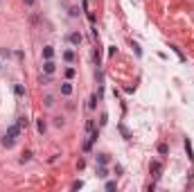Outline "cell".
Wrapping results in <instances>:
<instances>
[{"label":"cell","instance_id":"obj_1","mask_svg":"<svg viewBox=\"0 0 194 192\" xmlns=\"http://www.w3.org/2000/svg\"><path fill=\"white\" fill-rule=\"evenodd\" d=\"M149 172H151V176L158 181V179L162 176V163H160V160H151V165H149Z\"/></svg>","mask_w":194,"mask_h":192},{"label":"cell","instance_id":"obj_2","mask_svg":"<svg viewBox=\"0 0 194 192\" xmlns=\"http://www.w3.org/2000/svg\"><path fill=\"white\" fill-rule=\"evenodd\" d=\"M68 41H70L72 45H81L84 36H81V32H70V34H68Z\"/></svg>","mask_w":194,"mask_h":192},{"label":"cell","instance_id":"obj_3","mask_svg":"<svg viewBox=\"0 0 194 192\" xmlns=\"http://www.w3.org/2000/svg\"><path fill=\"white\" fill-rule=\"evenodd\" d=\"M7 136H12V138H16V140H18V136H21V127H18V122H16V124H12V127L7 129Z\"/></svg>","mask_w":194,"mask_h":192},{"label":"cell","instance_id":"obj_4","mask_svg":"<svg viewBox=\"0 0 194 192\" xmlns=\"http://www.w3.org/2000/svg\"><path fill=\"white\" fill-rule=\"evenodd\" d=\"M54 68H56V66H54V61H52V59H47V61L43 63V72H45V75H52V72H54Z\"/></svg>","mask_w":194,"mask_h":192},{"label":"cell","instance_id":"obj_5","mask_svg":"<svg viewBox=\"0 0 194 192\" xmlns=\"http://www.w3.org/2000/svg\"><path fill=\"white\" fill-rule=\"evenodd\" d=\"M14 145H16V138H12V136H7V133H5V136H2V147L12 149Z\"/></svg>","mask_w":194,"mask_h":192},{"label":"cell","instance_id":"obj_6","mask_svg":"<svg viewBox=\"0 0 194 192\" xmlns=\"http://www.w3.org/2000/svg\"><path fill=\"white\" fill-rule=\"evenodd\" d=\"M61 93L65 95V97H68V95H72V84L70 81H63L61 84Z\"/></svg>","mask_w":194,"mask_h":192},{"label":"cell","instance_id":"obj_7","mask_svg":"<svg viewBox=\"0 0 194 192\" xmlns=\"http://www.w3.org/2000/svg\"><path fill=\"white\" fill-rule=\"evenodd\" d=\"M54 57V47L52 45H47V47H43V59L47 61V59H52Z\"/></svg>","mask_w":194,"mask_h":192},{"label":"cell","instance_id":"obj_8","mask_svg":"<svg viewBox=\"0 0 194 192\" xmlns=\"http://www.w3.org/2000/svg\"><path fill=\"white\" fill-rule=\"evenodd\" d=\"M185 151H187V156H190V160L194 163V151H192V142H190V138H185Z\"/></svg>","mask_w":194,"mask_h":192},{"label":"cell","instance_id":"obj_9","mask_svg":"<svg viewBox=\"0 0 194 192\" xmlns=\"http://www.w3.org/2000/svg\"><path fill=\"white\" fill-rule=\"evenodd\" d=\"M45 129H47L45 120H43V118H41V120H36V131H38V133H45Z\"/></svg>","mask_w":194,"mask_h":192},{"label":"cell","instance_id":"obj_10","mask_svg":"<svg viewBox=\"0 0 194 192\" xmlns=\"http://www.w3.org/2000/svg\"><path fill=\"white\" fill-rule=\"evenodd\" d=\"M97 176H99V179H106V176H109V170H106V165H99V167H97Z\"/></svg>","mask_w":194,"mask_h":192},{"label":"cell","instance_id":"obj_11","mask_svg":"<svg viewBox=\"0 0 194 192\" xmlns=\"http://www.w3.org/2000/svg\"><path fill=\"white\" fill-rule=\"evenodd\" d=\"M14 93L18 95V97H23V95H25V86H23V84H16V86H14Z\"/></svg>","mask_w":194,"mask_h":192},{"label":"cell","instance_id":"obj_12","mask_svg":"<svg viewBox=\"0 0 194 192\" xmlns=\"http://www.w3.org/2000/svg\"><path fill=\"white\" fill-rule=\"evenodd\" d=\"M63 59H65L68 63H72V61H75V52H72V50H65V52H63Z\"/></svg>","mask_w":194,"mask_h":192},{"label":"cell","instance_id":"obj_13","mask_svg":"<svg viewBox=\"0 0 194 192\" xmlns=\"http://www.w3.org/2000/svg\"><path fill=\"white\" fill-rule=\"evenodd\" d=\"M97 163H99V165H106V163H109V154H97Z\"/></svg>","mask_w":194,"mask_h":192},{"label":"cell","instance_id":"obj_14","mask_svg":"<svg viewBox=\"0 0 194 192\" xmlns=\"http://www.w3.org/2000/svg\"><path fill=\"white\" fill-rule=\"evenodd\" d=\"M106 190H109V192H115V190H118V183H115V181H106Z\"/></svg>","mask_w":194,"mask_h":192},{"label":"cell","instance_id":"obj_15","mask_svg":"<svg viewBox=\"0 0 194 192\" xmlns=\"http://www.w3.org/2000/svg\"><path fill=\"white\" fill-rule=\"evenodd\" d=\"M32 160V151H23V156H21V163H30Z\"/></svg>","mask_w":194,"mask_h":192},{"label":"cell","instance_id":"obj_16","mask_svg":"<svg viewBox=\"0 0 194 192\" xmlns=\"http://www.w3.org/2000/svg\"><path fill=\"white\" fill-rule=\"evenodd\" d=\"M167 151H169V147L165 145V142H160V145H158V154H160V156H165Z\"/></svg>","mask_w":194,"mask_h":192},{"label":"cell","instance_id":"obj_17","mask_svg":"<svg viewBox=\"0 0 194 192\" xmlns=\"http://www.w3.org/2000/svg\"><path fill=\"white\" fill-rule=\"evenodd\" d=\"M120 131H122V136L127 138V140H131V133L127 131V127H124V124H120Z\"/></svg>","mask_w":194,"mask_h":192},{"label":"cell","instance_id":"obj_18","mask_svg":"<svg viewBox=\"0 0 194 192\" xmlns=\"http://www.w3.org/2000/svg\"><path fill=\"white\" fill-rule=\"evenodd\" d=\"M50 81H52V77H50V75H41V84H43V86H47Z\"/></svg>","mask_w":194,"mask_h":192},{"label":"cell","instance_id":"obj_19","mask_svg":"<svg viewBox=\"0 0 194 192\" xmlns=\"http://www.w3.org/2000/svg\"><path fill=\"white\" fill-rule=\"evenodd\" d=\"M63 118H61V115H56V118H54V127H63Z\"/></svg>","mask_w":194,"mask_h":192},{"label":"cell","instance_id":"obj_20","mask_svg":"<svg viewBox=\"0 0 194 192\" xmlns=\"http://www.w3.org/2000/svg\"><path fill=\"white\" fill-rule=\"evenodd\" d=\"M18 127H21V129H27V118H18Z\"/></svg>","mask_w":194,"mask_h":192},{"label":"cell","instance_id":"obj_21","mask_svg":"<svg viewBox=\"0 0 194 192\" xmlns=\"http://www.w3.org/2000/svg\"><path fill=\"white\" fill-rule=\"evenodd\" d=\"M75 68H65V77H68V79H72V77H75Z\"/></svg>","mask_w":194,"mask_h":192},{"label":"cell","instance_id":"obj_22","mask_svg":"<svg viewBox=\"0 0 194 192\" xmlns=\"http://www.w3.org/2000/svg\"><path fill=\"white\" fill-rule=\"evenodd\" d=\"M45 106H54V97H52V95H47V97H45Z\"/></svg>","mask_w":194,"mask_h":192},{"label":"cell","instance_id":"obj_23","mask_svg":"<svg viewBox=\"0 0 194 192\" xmlns=\"http://www.w3.org/2000/svg\"><path fill=\"white\" fill-rule=\"evenodd\" d=\"M95 102H97V95H93L90 102H88V109H95Z\"/></svg>","mask_w":194,"mask_h":192},{"label":"cell","instance_id":"obj_24","mask_svg":"<svg viewBox=\"0 0 194 192\" xmlns=\"http://www.w3.org/2000/svg\"><path fill=\"white\" fill-rule=\"evenodd\" d=\"M86 129L93 131V129H95V122H93V120H88V122H86Z\"/></svg>","mask_w":194,"mask_h":192},{"label":"cell","instance_id":"obj_25","mask_svg":"<svg viewBox=\"0 0 194 192\" xmlns=\"http://www.w3.org/2000/svg\"><path fill=\"white\" fill-rule=\"evenodd\" d=\"M106 120H109V115H106V113H102V118H99V124H102V127L106 124Z\"/></svg>","mask_w":194,"mask_h":192},{"label":"cell","instance_id":"obj_26","mask_svg":"<svg viewBox=\"0 0 194 192\" xmlns=\"http://www.w3.org/2000/svg\"><path fill=\"white\" fill-rule=\"evenodd\" d=\"M133 50H135V54H138V57L142 54V50H140V45H138V43H133Z\"/></svg>","mask_w":194,"mask_h":192},{"label":"cell","instance_id":"obj_27","mask_svg":"<svg viewBox=\"0 0 194 192\" xmlns=\"http://www.w3.org/2000/svg\"><path fill=\"white\" fill-rule=\"evenodd\" d=\"M70 16H79V9H77V7H70Z\"/></svg>","mask_w":194,"mask_h":192},{"label":"cell","instance_id":"obj_28","mask_svg":"<svg viewBox=\"0 0 194 192\" xmlns=\"http://www.w3.org/2000/svg\"><path fill=\"white\" fill-rule=\"evenodd\" d=\"M84 183H81V181H75V183H72V190H79Z\"/></svg>","mask_w":194,"mask_h":192},{"label":"cell","instance_id":"obj_29","mask_svg":"<svg viewBox=\"0 0 194 192\" xmlns=\"http://www.w3.org/2000/svg\"><path fill=\"white\" fill-rule=\"evenodd\" d=\"M77 167H79V170H84V167H86V160H84V158H79V163H77Z\"/></svg>","mask_w":194,"mask_h":192},{"label":"cell","instance_id":"obj_30","mask_svg":"<svg viewBox=\"0 0 194 192\" xmlns=\"http://www.w3.org/2000/svg\"><path fill=\"white\" fill-rule=\"evenodd\" d=\"M25 5H34V0H25Z\"/></svg>","mask_w":194,"mask_h":192}]
</instances>
